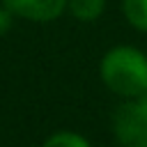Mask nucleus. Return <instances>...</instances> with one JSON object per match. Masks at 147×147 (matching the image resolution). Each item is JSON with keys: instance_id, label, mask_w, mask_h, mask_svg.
<instances>
[{"instance_id": "1", "label": "nucleus", "mask_w": 147, "mask_h": 147, "mask_svg": "<svg viewBox=\"0 0 147 147\" xmlns=\"http://www.w3.org/2000/svg\"><path fill=\"white\" fill-rule=\"evenodd\" d=\"M99 76L119 99L142 96L147 94V53L131 44H117L101 55Z\"/></svg>"}, {"instance_id": "2", "label": "nucleus", "mask_w": 147, "mask_h": 147, "mask_svg": "<svg viewBox=\"0 0 147 147\" xmlns=\"http://www.w3.org/2000/svg\"><path fill=\"white\" fill-rule=\"evenodd\" d=\"M113 138L119 147H147V94L124 99L115 108Z\"/></svg>"}, {"instance_id": "3", "label": "nucleus", "mask_w": 147, "mask_h": 147, "mask_svg": "<svg viewBox=\"0 0 147 147\" xmlns=\"http://www.w3.org/2000/svg\"><path fill=\"white\" fill-rule=\"evenodd\" d=\"M16 18L30 23H53L67 11V0H0Z\"/></svg>"}, {"instance_id": "4", "label": "nucleus", "mask_w": 147, "mask_h": 147, "mask_svg": "<svg viewBox=\"0 0 147 147\" xmlns=\"http://www.w3.org/2000/svg\"><path fill=\"white\" fill-rule=\"evenodd\" d=\"M67 11L80 23H94L106 11V0H67Z\"/></svg>"}, {"instance_id": "5", "label": "nucleus", "mask_w": 147, "mask_h": 147, "mask_svg": "<svg viewBox=\"0 0 147 147\" xmlns=\"http://www.w3.org/2000/svg\"><path fill=\"white\" fill-rule=\"evenodd\" d=\"M41 147H92V142L87 136H83L78 131L60 129V131H53L51 136H46Z\"/></svg>"}, {"instance_id": "6", "label": "nucleus", "mask_w": 147, "mask_h": 147, "mask_svg": "<svg viewBox=\"0 0 147 147\" xmlns=\"http://www.w3.org/2000/svg\"><path fill=\"white\" fill-rule=\"evenodd\" d=\"M122 14L133 30L147 32V0H122Z\"/></svg>"}, {"instance_id": "7", "label": "nucleus", "mask_w": 147, "mask_h": 147, "mask_svg": "<svg viewBox=\"0 0 147 147\" xmlns=\"http://www.w3.org/2000/svg\"><path fill=\"white\" fill-rule=\"evenodd\" d=\"M14 18H16V16H14V14H11V11H9V9H7V7L0 2V39H2V37H5L9 30H11Z\"/></svg>"}]
</instances>
